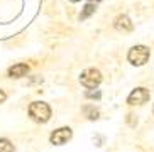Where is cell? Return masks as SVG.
I'll return each instance as SVG.
<instances>
[{
  "instance_id": "obj_9",
  "label": "cell",
  "mask_w": 154,
  "mask_h": 152,
  "mask_svg": "<svg viewBox=\"0 0 154 152\" xmlns=\"http://www.w3.org/2000/svg\"><path fill=\"white\" fill-rule=\"evenodd\" d=\"M93 2H98V0H90L88 4L85 5V10H83L82 14H80V19L82 20H85V19H88L91 15V14L95 12V5H93Z\"/></svg>"
},
{
  "instance_id": "obj_4",
  "label": "cell",
  "mask_w": 154,
  "mask_h": 152,
  "mask_svg": "<svg viewBox=\"0 0 154 152\" xmlns=\"http://www.w3.org/2000/svg\"><path fill=\"white\" fill-rule=\"evenodd\" d=\"M147 100H149V91L146 88H142V86L132 90V93L127 96V103L129 105H144Z\"/></svg>"
},
{
  "instance_id": "obj_2",
  "label": "cell",
  "mask_w": 154,
  "mask_h": 152,
  "mask_svg": "<svg viewBox=\"0 0 154 152\" xmlns=\"http://www.w3.org/2000/svg\"><path fill=\"white\" fill-rule=\"evenodd\" d=\"M80 83L88 90H95L97 86L102 83V73H100L98 69H95V68H88V69H85V71L82 73Z\"/></svg>"
},
{
  "instance_id": "obj_3",
  "label": "cell",
  "mask_w": 154,
  "mask_h": 152,
  "mask_svg": "<svg viewBox=\"0 0 154 152\" xmlns=\"http://www.w3.org/2000/svg\"><path fill=\"white\" fill-rule=\"evenodd\" d=\"M149 54L151 53L146 46H134V47H131V51L127 54V59H129V63L134 64V66H142V64L147 63Z\"/></svg>"
},
{
  "instance_id": "obj_5",
  "label": "cell",
  "mask_w": 154,
  "mask_h": 152,
  "mask_svg": "<svg viewBox=\"0 0 154 152\" xmlns=\"http://www.w3.org/2000/svg\"><path fill=\"white\" fill-rule=\"evenodd\" d=\"M71 137H73L71 129H69V127H61V129L54 130V132L51 134V142L54 144V145H63V144H66Z\"/></svg>"
},
{
  "instance_id": "obj_8",
  "label": "cell",
  "mask_w": 154,
  "mask_h": 152,
  "mask_svg": "<svg viewBox=\"0 0 154 152\" xmlns=\"http://www.w3.org/2000/svg\"><path fill=\"white\" fill-rule=\"evenodd\" d=\"M83 113L86 115V118H88V120H97V118H98V115H100L98 108H95L93 105H86V107H83Z\"/></svg>"
},
{
  "instance_id": "obj_12",
  "label": "cell",
  "mask_w": 154,
  "mask_h": 152,
  "mask_svg": "<svg viewBox=\"0 0 154 152\" xmlns=\"http://www.w3.org/2000/svg\"><path fill=\"white\" fill-rule=\"evenodd\" d=\"M5 98H7V95H5L4 91H2V90H0V103H4V102H5Z\"/></svg>"
},
{
  "instance_id": "obj_1",
  "label": "cell",
  "mask_w": 154,
  "mask_h": 152,
  "mask_svg": "<svg viewBox=\"0 0 154 152\" xmlns=\"http://www.w3.org/2000/svg\"><path fill=\"white\" fill-rule=\"evenodd\" d=\"M29 115L34 122L46 123L51 118V108L44 102H32L31 107H29Z\"/></svg>"
},
{
  "instance_id": "obj_7",
  "label": "cell",
  "mask_w": 154,
  "mask_h": 152,
  "mask_svg": "<svg viewBox=\"0 0 154 152\" xmlns=\"http://www.w3.org/2000/svg\"><path fill=\"white\" fill-rule=\"evenodd\" d=\"M29 73V66L24 63H19V64H14L12 68H9V76L10 78H22Z\"/></svg>"
},
{
  "instance_id": "obj_11",
  "label": "cell",
  "mask_w": 154,
  "mask_h": 152,
  "mask_svg": "<svg viewBox=\"0 0 154 152\" xmlns=\"http://www.w3.org/2000/svg\"><path fill=\"white\" fill-rule=\"evenodd\" d=\"M86 98H100V91L98 90H95V91H86Z\"/></svg>"
},
{
  "instance_id": "obj_10",
  "label": "cell",
  "mask_w": 154,
  "mask_h": 152,
  "mask_svg": "<svg viewBox=\"0 0 154 152\" xmlns=\"http://www.w3.org/2000/svg\"><path fill=\"white\" fill-rule=\"evenodd\" d=\"M0 152H14V145L7 139H0Z\"/></svg>"
},
{
  "instance_id": "obj_6",
  "label": "cell",
  "mask_w": 154,
  "mask_h": 152,
  "mask_svg": "<svg viewBox=\"0 0 154 152\" xmlns=\"http://www.w3.org/2000/svg\"><path fill=\"white\" fill-rule=\"evenodd\" d=\"M113 27L120 32H131L132 29H134L131 19L127 17V15H119V17L115 19V22H113Z\"/></svg>"
},
{
  "instance_id": "obj_13",
  "label": "cell",
  "mask_w": 154,
  "mask_h": 152,
  "mask_svg": "<svg viewBox=\"0 0 154 152\" xmlns=\"http://www.w3.org/2000/svg\"><path fill=\"white\" fill-rule=\"evenodd\" d=\"M71 2H80V0H71Z\"/></svg>"
},
{
  "instance_id": "obj_14",
  "label": "cell",
  "mask_w": 154,
  "mask_h": 152,
  "mask_svg": "<svg viewBox=\"0 0 154 152\" xmlns=\"http://www.w3.org/2000/svg\"><path fill=\"white\" fill-rule=\"evenodd\" d=\"M152 113H154V108H152Z\"/></svg>"
}]
</instances>
